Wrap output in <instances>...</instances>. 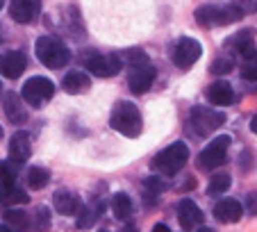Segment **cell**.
<instances>
[{
    "label": "cell",
    "mask_w": 257,
    "mask_h": 232,
    "mask_svg": "<svg viewBox=\"0 0 257 232\" xmlns=\"http://www.w3.org/2000/svg\"><path fill=\"white\" fill-rule=\"evenodd\" d=\"M109 126H112V130H116L123 137H130V139L139 137L141 130H144L139 107L130 100H118L114 105L112 114H109Z\"/></svg>",
    "instance_id": "1"
},
{
    "label": "cell",
    "mask_w": 257,
    "mask_h": 232,
    "mask_svg": "<svg viewBox=\"0 0 257 232\" xmlns=\"http://www.w3.org/2000/svg\"><path fill=\"white\" fill-rule=\"evenodd\" d=\"M243 16H246V12H243L237 3H230V5H200L198 10L194 12L196 23L203 25V28L239 23Z\"/></svg>",
    "instance_id": "2"
},
{
    "label": "cell",
    "mask_w": 257,
    "mask_h": 232,
    "mask_svg": "<svg viewBox=\"0 0 257 232\" xmlns=\"http://www.w3.org/2000/svg\"><path fill=\"white\" fill-rule=\"evenodd\" d=\"M34 53H37V59L46 68H53V71L55 68H64L68 64V59H71V50L57 37H50V34H44V37L37 39Z\"/></svg>",
    "instance_id": "3"
},
{
    "label": "cell",
    "mask_w": 257,
    "mask_h": 232,
    "mask_svg": "<svg viewBox=\"0 0 257 232\" xmlns=\"http://www.w3.org/2000/svg\"><path fill=\"white\" fill-rule=\"evenodd\" d=\"M187 160H189V148H187L185 141H175V144L166 146L162 153L155 155V160H153V169L160 171V175H171L180 173V171L185 169Z\"/></svg>",
    "instance_id": "4"
},
{
    "label": "cell",
    "mask_w": 257,
    "mask_h": 232,
    "mask_svg": "<svg viewBox=\"0 0 257 232\" xmlns=\"http://www.w3.org/2000/svg\"><path fill=\"white\" fill-rule=\"evenodd\" d=\"M225 123V114L223 111L214 109V107H205V105H196L189 111V128L196 132L198 137H209L214 130Z\"/></svg>",
    "instance_id": "5"
},
{
    "label": "cell",
    "mask_w": 257,
    "mask_h": 232,
    "mask_svg": "<svg viewBox=\"0 0 257 232\" xmlns=\"http://www.w3.org/2000/svg\"><path fill=\"white\" fill-rule=\"evenodd\" d=\"M230 137L228 135H221V137H214L198 155V169L200 171H214L218 166H223L225 160H228V148H230Z\"/></svg>",
    "instance_id": "6"
},
{
    "label": "cell",
    "mask_w": 257,
    "mask_h": 232,
    "mask_svg": "<svg viewBox=\"0 0 257 232\" xmlns=\"http://www.w3.org/2000/svg\"><path fill=\"white\" fill-rule=\"evenodd\" d=\"M53 96H55V84H53V80H48L44 75L30 77L28 82L23 84V89H21V98L28 105H32L34 109H41Z\"/></svg>",
    "instance_id": "7"
},
{
    "label": "cell",
    "mask_w": 257,
    "mask_h": 232,
    "mask_svg": "<svg viewBox=\"0 0 257 232\" xmlns=\"http://www.w3.org/2000/svg\"><path fill=\"white\" fill-rule=\"evenodd\" d=\"M84 68L96 77H114L121 73L123 62H121V57L114 53H107V55L91 53L84 57Z\"/></svg>",
    "instance_id": "8"
},
{
    "label": "cell",
    "mask_w": 257,
    "mask_h": 232,
    "mask_svg": "<svg viewBox=\"0 0 257 232\" xmlns=\"http://www.w3.org/2000/svg\"><path fill=\"white\" fill-rule=\"evenodd\" d=\"M200 55H203L200 41H196L191 37H182L173 48V64L178 68H191L200 59Z\"/></svg>",
    "instance_id": "9"
},
{
    "label": "cell",
    "mask_w": 257,
    "mask_h": 232,
    "mask_svg": "<svg viewBox=\"0 0 257 232\" xmlns=\"http://www.w3.org/2000/svg\"><path fill=\"white\" fill-rule=\"evenodd\" d=\"M127 68H130V71H127V87H130V91L135 93V96H141V93H146L153 87V82H155V77H157V71L151 66V62L139 64V66H127Z\"/></svg>",
    "instance_id": "10"
},
{
    "label": "cell",
    "mask_w": 257,
    "mask_h": 232,
    "mask_svg": "<svg viewBox=\"0 0 257 232\" xmlns=\"http://www.w3.org/2000/svg\"><path fill=\"white\" fill-rule=\"evenodd\" d=\"M28 68V57L21 50H5L0 53V75L16 80L23 75V71Z\"/></svg>",
    "instance_id": "11"
},
{
    "label": "cell",
    "mask_w": 257,
    "mask_h": 232,
    "mask_svg": "<svg viewBox=\"0 0 257 232\" xmlns=\"http://www.w3.org/2000/svg\"><path fill=\"white\" fill-rule=\"evenodd\" d=\"M178 221L182 230H196L198 225H203L205 214L191 198H182L178 205Z\"/></svg>",
    "instance_id": "12"
},
{
    "label": "cell",
    "mask_w": 257,
    "mask_h": 232,
    "mask_svg": "<svg viewBox=\"0 0 257 232\" xmlns=\"http://www.w3.org/2000/svg\"><path fill=\"white\" fill-rule=\"evenodd\" d=\"M10 14L16 23L28 25L41 14V0H12Z\"/></svg>",
    "instance_id": "13"
},
{
    "label": "cell",
    "mask_w": 257,
    "mask_h": 232,
    "mask_svg": "<svg viewBox=\"0 0 257 232\" xmlns=\"http://www.w3.org/2000/svg\"><path fill=\"white\" fill-rule=\"evenodd\" d=\"M241 216H243V205L234 198H223L214 205V218H216L218 223H225V225L239 223Z\"/></svg>",
    "instance_id": "14"
},
{
    "label": "cell",
    "mask_w": 257,
    "mask_h": 232,
    "mask_svg": "<svg viewBox=\"0 0 257 232\" xmlns=\"http://www.w3.org/2000/svg\"><path fill=\"white\" fill-rule=\"evenodd\" d=\"M30 155H32V141H30V135L25 130H19L10 139V160L21 166L30 160Z\"/></svg>",
    "instance_id": "15"
},
{
    "label": "cell",
    "mask_w": 257,
    "mask_h": 232,
    "mask_svg": "<svg viewBox=\"0 0 257 232\" xmlns=\"http://www.w3.org/2000/svg\"><path fill=\"white\" fill-rule=\"evenodd\" d=\"M205 98H207L209 105L228 107V105H232V100H234V89H232V84L218 80V82H212L205 89Z\"/></svg>",
    "instance_id": "16"
},
{
    "label": "cell",
    "mask_w": 257,
    "mask_h": 232,
    "mask_svg": "<svg viewBox=\"0 0 257 232\" xmlns=\"http://www.w3.org/2000/svg\"><path fill=\"white\" fill-rule=\"evenodd\" d=\"M225 46L232 48V53L241 55L243 59H248L255 53V37H252V30H239L234 32L230 39H225Z\"/></svg>",
    "instance_id": "17"
},
{
    "label": "cell",
    "mask_w": 257,
    "mask_h": 232,
    "mask_svg": "<svg viewBox=\"0 0 257 232\" xmlns=\"http://www.w3.org/2000/svg\"><path fill=\"white\" fill-rule=\"evenodd\" d=\"M3 109H5L10 123H14V126H23V123L28 121V111H25V107H23V102H21L19 93L7 91L5 96H3Z\"/></svg>",
    "instance_id": "18"
},
{
    "label": "cell",
    "mask_w": 257,
    "mask_h": 232,
    "mask_svg": "<svg viewBox=\"0 0 257 232\" xmlns=\"http://www.w3.org/2000/svg\"><path fill=\"white\" fill-rule=\"evenodd\" d=\"M53 207L57 214H64V216H73V214L80 209V198L68 189H57L53 196Z\"/></svg>",
    "instance_id": "19"
},
{
    "label": "cell",
    "mask_w": 257,
    "mask_h": 232,
    "mask_svg": "<svg viewBox=\"0 0 257 232\" xmlns=\"http://www.w3.org/2000/svg\"><path fill=\"white\" fill-rule=\"evenodd\" d=\"M89 87H91V77L84 71H71V73H66L62 80V89L66 93H71V96L89 91Z\"/></svg>",
    "instance_id": "20"
},
{
    "label": "cell",
    "mask_w": 257,
    "mask_h": 232,
    "mask_svg": "<svg viewBox=\"0 0 257 232\" xmlns=\"http://www.w3.org/2000/svg\"><path fill=\"white\" fill-rule=\"evenodd\" d=\"M25 203H30V196L21 187H16V182L14 184L0 182V205L3 207H16V205H25Z\"/></svg>",
    "instance_id": "21"
},
{
    "label": "cell",
    "mask_w": 257,
    "mask_h": 232,
    "mask_svg": "<svg viewBox=\"0 0 257 232\" xmlns=\"http://www.w3.org/2000/svg\"><path fill=\"white\" fill-rule=\"evenodd\" d=\"M102 209H105V203L80 205V209L75 212V216H78V227H91V225H96V221L100 218Z\"/></svg>",
    "instance_id": "22"
},
{
    "label": "cell",
    "mask_w": 257,
    "mask_h": 232,
    "mask_svg": "<svg viewBox=\"0 0 257 232\" xmlns=\"http://www.w3.org/2000/svg\"><path fill=\"white\" fill-rule=\"evenodd\" d=\"M3 218H5V225L7 227H14V230H25V227L32 225V221H30V214L23 212V209L7 207L5 214H3Z\"/></svg>",
    "instance_id": "23"
},
{
    "label": "cell",
    "mask_w": 257,
    "mask_h": 232,
    "mask_svg": "<svg viewBox=\"0 0 257 232\" xmlns=\"http://www.w3.org/2000/svg\"><path fill=\"white\" fill-rule=\"evenodd\" d=\"M112 212H114V216H116L118 221L130 218L132 200H130V196H127L125 191H118V193H114V196H112Z\"/></svg>",
    "instance_id": "24"
},
{
    "label": "cell",
    "mask_w": 257,
    "mask_h": 232,
    "mask_svg": "<svg viewBox=\"0 0 257 232\" xmlns=\"http://www.w3.org/2000/svg\"><path fill=\"white\" fill-rule=\"evenodd\" d=\"M48 182H50V173L46 169H41V166H32V169H28V187L30 189L39 191V189H44Z\"/></svg>",
    "instance_id": "25"
},
{
    "label": "cell",
    "mask_w": 257,
    "mask_h": 232,
    "mask_svg": "<svg viewBox=\"0 0 257 232\" xmlns=\"http://www.w3.org/2000/svg\"><path fill=\"white\" fill-rule=\"evenodd\" d=\"M230 184H232V178L228 173H216L207 184V196H221L230 189Z\"/></svg>",
    "instance_id": "26"
},
{
    "label": "cell",
    "mask_w": 257,
    "mask_h": 232,
    "mask_svg": "<svg viewBox=\"0 0 257 232\" xmlns=\"http://www.w3.org/2000/svg\"><path fill=\"white\" fill-rule=\"evenodd\" d=\"M144 189L148 191V196H160L169 189V182H164V178H157V175H151V178L144 180Z\"/></svg>",
    "instance_id": "27"
},
{
    "label": "cell",
    "mask_w": 257,
    "mask_h": 232,
    "mask_svg": "<svg viewBox=\"0 0 257 232\" xmlns=\"http://www.w3.org/2000/svg\"><path fill=\"white\" fill-rule=\"evenodd\" d=\"M121 62L127 64V66H139V64H148V55H146L144 50H139V48H130V50L123 53Z\"/></svg>",
    "instance_id": "28"
},
{
    "label": "cell",
    "mask_w": 257,
    "mask_h": 232,
    "mask_svg": "<svg viewBox=\"0 0 257 232\" xmlns=\"http://www.w3.org/2000/svg\"><path fill=\"white\" fill-rule=\"evenodd\" d=\"M16 166L12 160H3L0 162V182L5 184H14L16 182Z\"/></svg>",
    "instance_id": "29"
},
{
    "label": "cell",
    "mask_w": 257,
    "mask_h": 232,
    "mask_svg": "<svg viewBox=\"0 0 257 232\" xmlns=\"http://www.w3.org/2000/svg\"><path fill=\"white\" fill-rule=\"evenodd\" d=\"M232 68H234V59L232 57H216L212 62V66H209V71H212L214 75H228Z\"/></svg>",
    "instance_id": "30"
},
{
    "label": "cell",
    "mask_w": 257,
    "mask_h": 232,
    "mask_svg": "<svg viewBox=\"0 0 257 232\" xmlns=\"http://www.w3.org/2000/svg\"><path fill=\"white\" fill-rule=\"evenodd\" d=\"M241 77L248 82H257V50L246 59V64L241 66Z\"/></svg>",
    "instance_id": "31"
},
{
    "label": "cell",
    "mask_w": 257,
    "mask_h": 232,
    "mask_svg": "<svg viewBox=\"0 0 257 232\" xmlns=\"http://www.w3.org/2000/svg\"><path fill=\"white\" fill-rule=\"evenodd\" d=\"M34 225L41 227V230L50 227V209L48 207H37V212H34Z\"/></svg>",
    "instance_id": "32"
},
{
    "label": "cell",
    "mask_w": 257,
    "mask_h": 232,
    "mask_svg": "<svg viewBox=\"0 0 257 232\" xmlns=\"http://www.w3.org/2000/svg\"><path fill=\"white\" fill-rule=\"evenodd\" d=\"M243 209H246L250 216H257V191H250L246 196V203H243Z\"/></svg>",
    "instance_id": "33"
},
{
    "label": "cell",
    "mask_w": 257,
    "mask_h": 232,
    "mask_svg": "<svg viewBox=\"0 0 257 232\" xmlns=\"http://www.w3.org/2000/svg\"><path fill=\"white\" fill-rule=\"evenodd\" d=\"M234 3H237V5L241 7L246 14H248V12H255L257 10V0H234Z\"/></svg>",
    "instance_id": "34"
},
{
    "label": "cell",
    "mask_w": 257,
    "mask_h": 232,
    "mask_svg": "<svg viewBox=\"0 0 257 232\" xmlns=\"http://www.w3.org/2000/svg\"><path fill=\"white\" fill-rule=\"evenodd\" d=\"M153 230H155V232H169V225H164V223H157Z\"/></svg>",
    "instance_id": "35"
},
{
    "label": "cell",
    "mask_w": 257,
    "mask_h": 232,
    "mask_svg": "<svg viewBox=\"0 0 257 232\" xmlns=\"http://www.w3.org/2000/svg\"><path fill=\"white\" fill-rule=\"evenodd\" d=\"M250 132L252 135H257V114L252 116V121H250Z\"/></svg>",
    "instance_id": "36"
},
{
    "label": "cell",
    "mask_w": 257,
    "mask_h": 232,
    "mask_svg": "<svg viewBox=\"0 0 257 232\" xmlns=\"http://www.w3.org/2000/svg\"><path fill=\"white\" fill-rule=\"evenodd\" d=\"M3 135H5V130H3V126H0V139H3Z\"/></svg>",
    "instance_id": "37"
},
{
    "label": "cell",
    "mask_w": 257,
    "mask_h": 232,
    "mask_svg": "<svg viewBox=\"0 0 257 232\" xmlns=\"http://www.w3.org/2000/svg\"><path fill=\"white\" fill-rule=\"evenodd\" d=\"M3 5H5V0H0V10H3Z\"/></svg>",
    "instance_id": "38"
},
{
    "label": "cell",
    "mask_w": 257,
    "mask_h": 232,
    "mask_svg": "<svg viewBox=\"0 0 257 232\" xmlns=\"http://www.w3.org/2000/svg\"><path fill=\"white\" fill-rule=\"evenodd\" d=\"M0 91H3V84H0Z\"/></svg>",
    "instance_id": "39"
},
{
    "label": "cell",
    "mask_w": 257,
    "mask_h": 232,
    "mask_svg": "<svg viewBox=\"0 0 257 232\" xmlns=\"http://www.w3.org/2000/svg\"><path fill=\"white\" fill-rule=\"evenodd\" d=\"M0 41H3V34H0Z\"/></svg>",
    "instance_id": "40"
}]
</instances>
